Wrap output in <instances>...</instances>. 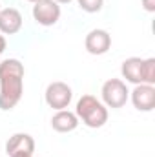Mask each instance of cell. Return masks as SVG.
Returning <instances> with one entry per match:
<instances>
[{
	"instance_id": "cell-1",
	"label": "cell",
	"mask_w": 155,
	"mask_h": 157,
	"mask_svg": "<svg viewBox=\"0 0 155 157\" xmlns=\"http://www.w3.org/2000/svg\"><path fill=\"white\" fill-rule=\"evenodd\" d=\"M24 93V64L17 59L0 62V110H13Z\"/></svg>"
},
{
	"instance_id": "cell-2",
	"label": "cell",
	"mask_w": 155,
	"mask_h": 157,
	"mask_svg": "<svg viewBox=\"0 0 155 157\" xmlns=\"http://www.w3.org/2000/svg\"><path fill=\"white\" fill-rule=\"evenodd\" d=\"M75 115L88 128H100L108 122V108L93 95H82L77 102Z\"/></svg>"
},
{
	"instance_id": "cell-3",
	"label": "cell",
	"mask_w": 155,
	"mask_h": 157,
	"mask_svg": "<svg viewBox=\"0 0 155 157\" xmlns=\"http://www.w3.org/2000/svg\"><path fill=\"white\" fill-rule=\"evenodd\" d=\"M102 104L106 108H113L119 110L122 108L126 102H128V97H130V91L126 88V84L120 80V78H110L102 84Z\"/></svg>"
},
{
	"instance_id": "cell-4",
	"label": "cell",
	"mask_w": 155,
	"mask_h": 157,
	"mask_svg": "<svg viewBox=\"0 0 155 157\" xmlns=\"http://www.w3.org/2000/svg\"><path fill=\"white\" fill-rule=\"evenodd\" d=\"M44 97H46L47 106L59 112V110H66V108L70 106V102H71V99H73V91H71V88H70L66 82L55 80V82L47 84Z\"/></svg>"
},
{
	"instance_id": "cell-5",
	"label": "cell",
	"mask_w": 155,
	"mask_h": 157,
	"mask_svg": "<svg viewBox=\"0 0 155 157\" xmlns=\"http://www.w3.org/2000/svg\"><path fill=\"white\" fill-rule=\"evenodd\" d=\"M33 18L40 26H55L60 18V6L55 0H39L33 6Z\"/></svg>"
},
{
	"instance_id": "cell-6",
	"label": "cell",
	"mask_w": 155,
	"mask_h": 157,
	"mask_svg": "<svg viewBox=\"0 0 155 157\" xmlns=\"http://www.w3.org/2000/svg\"><path fill=\"white\" fill-rule=\"evenodd\" d=\"M33 152H35V141L29 133H15L6 143V154L9 157L33 155Z\"/></svg>"
},
{
	"instance_id": "cell-7",
	"label": "cell",
	"mask_w": 155,
	"mask_h": 157,
	"mask_svg": "<svg viewBox=\"0 0 155 157\" xmlns=\"http://www.w3.org/2000/svg\"><path fill=\"white\" fill-rule=\"evenodd\" d=\"M131 102L139 112H152L155 108V86L137 84L131 91Z\"/></svg>"
},
{
	"instance_id": "cell-8",
	"label": "cell",
	"mask_w": 155,
	"mask_h": 157,
	"mask_svg": "<svg viewBox=\"0 0 155 157\" xmlns=\"http://www.w3.org/2000/svg\"><path fill=\"white\" fill-rule=\"evenodd\" d=\"M84 46L91 55H104L112 48V37L106 29H91L86 35Z\"/></svg>"
},
{
	"instance_id": "cell-9",
	"label": "cell",
	"mask_w": 155,
	"mask_h": 157,
	"mask_svg": "<svg viewBox=\"0 0 155 157\" xmlns=\"http://www.w3.org/2000/svg\"><path fill=\"white\" fill-rule=\"evenodd\" d=\"M22 29V15L15 7H4L0 9V33L4 35H15Z\"/></svg>"
},
{
	"instance_id": "cell-10",
	"label": "cell",
	"mask_w": 155,
	"mask_h": 157,
	"mask_svg": "<svg viewBox=\"0 0 155 157\" xmlns=\"http://www.w3.org/2000/svg\"><path fill=\"white\" fill-rule=\"evenodd\" d=\"M78 126V117L70 112V110H59L53 117H51V128L59 133H68L73 132Z\"/></svg>"
},
{
	"instance_id": "cell-11",
	"label": "cell",
	"mask_w": 155,
	"mask_h": 157,
	"mask_svg": "<svg viewBox=\"0 0 155 157\" xmlns=\"http://www.w3.org/2000/svg\"><path fill=\"white\" fill-rule=\"evenodd\" d=\"M142 60L144 59H139V57H130L122 62L120 66V73L122 77L126 78L128 82L131 84H142Z\"/></svg>"
},
{
	"instance_id": "cell-12",
	"label": "cell",
	"mask_w": 155,
	"mask_h": 157,
	"mask_svg": "<svg viewBox=\"0 0 155 157\" xmlns=\"http://www.w3.org/2000/svg\"><path fill=\"white\" fill-rule=\"evenodd\" d=\"M142 84H155V59L142 60Z\"/></svg>"
},
{
	"instance_id": "cell-13",
	"label": "cell",
	"mask_w": 155,
	"mask_h": 157,
	"mask_svg": "<svg viewBox=\"0 0 155 157\" xmlns=\"http://www.w3.org/2000/svg\"><path fill=\"white\" fill-rule=\"evenodd\" d=\"M82 11L86 13H99L104 6V0H77Z\"/></svg>"
},
{
	"instance_id": "cell-14",
	"label": "cell",
	"mask_w": 155,
	"mask_h": 157,
	"mask_svg": "<svg viewBox=\"0 0 155 157\" xmlns=\"http://www.w3.org/2000/svg\"><path fill=\"white\" fill-rule=\"evenodd\" d=\"M141 2H142L144 11H148V13H155V0H141Z\"/></svg>"
},
{
	"instance_id": "cell-15",
	"label": "cell",
	"mask_w": 155,
	"mask_h": 157,
	"mask_svg": "<svg viewBox=\"0 0 155 157\" xmlns=\"http://www.w3.org/2000/svg\"><path fill=\"white\" fill-rule=\"evenodd\" d=\"M6 46H7V42H6V39H4V35H0V53L6 51Z\"/></svg>"
},
{
	"instance_id": "cell-16",
	"label": "cell",
	"mask_w": 155,
	"mask_h": 157,
	"mask_svg": "<svg viewBox=\"0 0 155 157\" xmlns=\"http://www.w3.org/2000/svg\"><path fill=\"white\" fill-rule=\"evenodd\" d=\"M55 2H57V4H70L71 0H55Z\"/></svg>"
},
{
	"instance_id": "cell-17",
	"label": "cell",
	"mask_w": 155,
	"mask_h": 157,
	"mask_svg": "<svg viewBox=\"0 0 155 157\" xmlns=\"http://www.w3.org/2000/svg\"><path fill=\"white\" fill-rule=\"evenodd\" d=\"M17 157H33V155H17Z\"/></svg>"
},
{
	"instance_id": "cell-18",
	"label": "cell",
	"mask_w": 155,
	"mask_h": 157,
	"mask_svg": "<svg viewBox=\"0 0 155 157\" xmlns=\"http://www.w3.org/2000/svg\"><path fill=\"white\" fill-rule=\"evenodd\" d=\"M29 2H33V4H35V2H39V0H29Z\"/></svg>"
}]
</instances>
